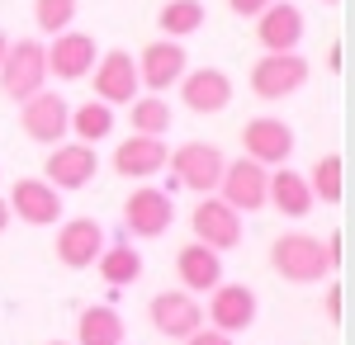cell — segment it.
<instances>
[{
	"label": "cell",
	"instance_id": "3957f363",
	"mask_svg": "<svg viewBox=\"0 0 355 345\" xmlns=\"http://www.w3.org/2000/svg\"><path fill=\"white\" fill-rule=\"evenodd\" d=\"M190 227H194V241L199 246H209V251H237L246 237V227H242V213L237 209H227L223 199H214V194H204L199 204H194L190 213Z\"/></svg>",
	"mask_w": 355,
	"mask_h": 345
},
{
	"label": "cell",
	"instance_id": "4dcf8cb0",
	"mask_svg": "<svg viewBox=\"0 0 355 345\" xmlns=\"http://www.w3.org/2000/svg\"><path fill=\"white\" fill-rule=\"evenodd\" d=\"M266 5H270V0H227V10H232V15H251V19H256Z\"/></svg>",
	"mask_w": 355,
	"mask_h": 345
},
{
	"label": "cell",
	"instance_id": "30bf717a",
	"mask_svg": "<svg viewBox=\"0 0 355 345\" xmlns=\"http://www.w3.org/2000/svg\"><path fill=\"white\" fill-rule=\"evenodd\" d=\"M43 175H48V185L57 194H67V189H85L95 175H100V157H95V147H85V142H57L48 161H43Z\"/></svg>",
	"mask_w": 355,
	"mask_h": 345
},
{
	"label": "cell",
	"instance_id": "d6a6232c",
	"mask_svg": "<svg viewBox=\"0 0 355 345\" xmlns=\"http://www.w3.org/2000/svg\"><path fill=\"white\" fill-rule=\"evenodd\" d=\"M5 227H10V204L0 199V232H5Z\"/></svg>",
	"mask_w": 355,
	"mask_h": 345
},
{
	"label": "cell",
	"instance_id": "4316f807",
	"mask_svg": "<svg viewBox=\"0 0 355 345\" xmlns=\"http://www.w3.org/2000/svg\"><path fill=\"white\" fill-rule=\"evenodd\" d=\"M128 123H133L137 137H166L171 123H175V114H171V105L162 95H142V100L128 105Z\"/></svg>",
	"mask_w": 355,
	"mask_h": 345
},
{
	"label": "cell",
	"instance_id": "6da1fadb",
	"mask_svg": "<svg viewBox=\"0 0 355 345\" xmlns=\"http://www.w3.org/2000/svg\"><path fill=\"white\" fill-rule=\"evenodd\" d=\"M270 269L289 284H322L331 274V256L327 241L308 237V232H284L270 246Z\"/></svg>",
	"mask_w": 355,
	"mask_h": 345
},
{
	"label": "cell",
	"instance_id": "44dd1931",
	"mask_svg": "<svg viewBox=\"0 0 355 345\" xmlns=\"http://www.w3.org/2000/svg\"><path fill=\"white\" fill-rule=\"evenodd\" d=\"M175 274H180V284L185 293H204V289H218L223 284V256L218 251H209V246H180V256H175Z\"/></svg>",
	"mask_w": 355,
	"mask_h": 345
},
{
	"label": "cell",
	"instance_id": "7c38bea8",
	"mask_svg": "<svg viewBox=\"0 0 355 345\" xmlns=\"http://www.w3.org/2000/svg\"><path fill=\"white\" fill-rule=\"evenodd\" d=\"M147 317H152V326L162 331L166 341H185V336H194V331L204 326V308H199L194 293L166 289V293H157V298L147 303Z\"/></svg>",
	"mask_w": 355,
	"mask_h": 345
},
{
	"label": "cell",
	"instance_id": "e0dca14e",
	"mask_svg": "<svg viewBox=\"0 0 355 345\" xmlns=\"http://www.w3.org/2000/svg\"><path fill=\"white\" fill-rule=\"evenodd\" d=\"M105 246H110V241H105V227H100L95 218H71V222H62V232H57V260L67 269H90L100 260Z\"/></svg>",
	"mask_w": 355,
	"mask_h": 345
},
{
	"label": "cell",
	"instance_id": "52a82bcc",
	"mask_svg": "<svg viewBox=\"0 0 355 345\" xmlns=\"http://www.w3.org/2000/svg\"><path fill=\"white\" fill-rule=\"evenodd\" d=\"M303 85H308V57L299 53H266L251 67V90L261 100H289Z\"/></svg>",
	"mask_w": 355,
	"mask_h": 345
},
{
	"label": "cell",
	"instance_id": "603a6c76",
	"mask_svg": "<svg viewBox=\"0 0 355 345\" xmlns=\"http://www.w3.org/2000/svg\"><path fill=\"white\" fill-rule=\"evenodd\" d=\"M123 317L105 308V303H95V308H85L81 317H76V345H123Z\"/></svg>",
	"mask_w": 355,
	"mask_h": 345
},
{
	"label": "cell",
	"instance_id": "7402d4cb",
	"mask_svg": "<svg viewBox=\"0 0 355 345\" xmlns=\"http://www.w3.org/2000/svg\"><path fill=\"white\" fill-rule=\"evenodd\" d=\"M266 204H275V213H284V218H308L313 213V189L299 170L279 166L270 175V185H266Z\"/></svg>",
	"mask_w": 355,
	"mask_h": 345
},
{
	"label": "cell",
	"instance_id": "5bb4252c",
	"mask_svg": "<svg viewBox=\"0 0 355 345\" xmlns=\"http://www.w3.org/2000/svg\"><path fill=\"white\" fill-rule=\"evenodd\" d=\"M10 218H19L28 227H53L57 218H62V194H57L48 180H38V175H24V180H15L10 189Z\"/></svg>",
	"mask_w": 355,
	"mask_h": 345
},
{
	"label": "cell",
	"instance_id": "cb8c5ba5",
	"mask_svg": "<svg viewBox=\"0 0 355 345\" xmlns=\"http://www.w3.org/2000/svg\"><path fill=\"white\" fill-rule=\"evenodd\" d=\"M67 133L85 142V147H95V142H105L114 133V105L105 100H85V105L71 109V118H67Z\"/></svg>",
	"mask_w": 355,
	"mask_h": 345
},
{
	"label": "cell",
	"instance_id": "83f0119b",
	"mask_svg": "<svg viewBox=\"0 0 355 345\" xmlns=\"http://www.w3.org/2000/svg\"><path fill=\"white\" fill-rule=\"evenodd\" d=\"M341 157L336 152H327V157L313 161V170L303 175L308 180V189H313V204H341V189H346V180H341Z\"/></svg>",
	"mask_w": 355,
	"mask_h": 345
},
{
	"label": "cell",
	"instance_id": "e575fe53",
	"mask_svg": "<svg viewBox=\"0 0 355 345\" xmlns=\"http://www.w3.org/2000/svg\"><path fill=\"white\" fill-rule=\"evenodd\" d=\"M48 345H71V341H48Z\"/></svg>",
	"mask_w": 355,
	"mask_h": 345
},
{
	"label": "cell",
	"instance_id": "f1b7e54d",
	"mask_svg": "<svg viewBox=\"0 0 355 345\" xmlns=\"http://www.w3.org/2000/svg\"><path fill=\"white\" fill-rule=\"evenodd\" d=\"M33 24L48 38L67 33V28L76 24V0H33Z\"/></svg>",
	"mask_w": 355,
	"mask_h": 345
},
{
	"label": "cell",
	"instance_id": "f546056e",
	"mask_svg": "<svg viewBox=\"0 0 355 345\" xmlns=\"http://www.w3.org/2000/svg\"><path fill=\"white\" fill-rule=\"evenodd\" d=\"M180 345H232V336H223V331H214V326H199V331L185 336Z\"/></svg>",
	"mask_w": 355,
	"mask_h": 345
},
{
	"label": "cell",
	"instance_id": "7a4b0ae2",
	"mask_svg": "<svg viewBox=\"0 0 355 345\" xmlns=\"http://www.w3.org/2000/svg\"><path fill=\"white\" fill-rule=\"evenodd\" d=\"M43 80H48V57H43L38 38H19V43L5 48V57H0V90H5V100L24 105L28 95L43 90Z\"/></svg>",
	"mask_w": 355,
	"mask_h": 345
},
{
	"label": "cell",
	"instance_id": "d6986e66",
	"mask_svg": "<svg viewBox=\"0 0 355 345\" xmlns=\"http://www.w3.org/2000/svg\"><path fill=\"white\" fill-rule=\"evenodd\" d=\"M209 321L223 336L246 331L256 321V289H246V284H218V289H209Z\"/></svg>",
	"mask_w": 355,
	"mask_h": 345
},
{
	"label": "cell",
	"instance_id": "8992f818",
	"mask_svg": "<svg viewBox=\"0 0 355 345\" xmlns=\"http://www.w3.org/2000/svg\"><path fill=\"white\" fill-rule=\"evenodd\" d=\"M266 185H270V170L251 157H237L223 166L218 199L237 213H256V209H266Z\"/></svg>",
	"mask_w": 355,
	"mask_h": 345
},
{
	"label": "cell",
	"instance_id": "836d02e7",
	"mask_svg": "<svg viewBox=\"0 0 355 345\" xmlns=\"http://www.w3.org/2000/svg\"><path fill=\"white\" fill-rule=\"evenodd\" d=\"M5 48H10V38H5V28H0V57H5Z\"/></svg>",
	"mask_w": 355,
	"mask_h": 345
},
{
	"label": "cell",
	"instance_id": "ac0fdd59",
	"mask_svg": "<svg viewBox=\"0 0 355 345\" xmlns=\"http://www.w3.org/2000/svg\"><path fill=\"white\" fill-rule=\"evenodd\" d=\"M180 100L190 114H223L232 105V76L218 71V67H199V71H185L180 76Z\"/></svg>",
	"mask_w": 355,
	"mask_h": 345
},
{
	"label": "cell",
	"instance_id": "4fadbf2b",
	"mask_svg": "<svg viewBox=\"0 0 355 345\" xmlns=\"http://www.w3.org/2000/svg\"><path fill=\"white\" fill-rule=\"evenodd\" d=\"M294 128L284 123V118H270V114H261V118H251L242 128V152L251 161H261L266 170L270 166H284V161L294 157Z\"/></svg>",
	"mask_w": 355,
	"mask_h": 345
},
{
	"label": "cell",
	"instance_id": "9a60e30c",
	"mask_svg": "<svg viewBox=\"0 0 355 345\" xmlns=\"http://www.w3.org/2000/svg\"><path fill=\"white\" fill-rule=\"evenodd\" d=\"M43 57H48V76L81 80V76H90V67L100 62V43H95L90 33L67 28V33H57V38H53V48H43Z\"/></svg>",
	"mask_w": 355,
	"mask_h": 345
},
{
	"label": "cell",
	"instance_id": "277c9868",
	"mask_svg": "<svg viewBox=\"0 0 355 345\" xmlns=\"http://www.w3.org/2000/svg\"><path fill=\"white\" fill-rule=\"evenodd\" d=\"M171 175H175V185H185V189H194L199 199L204 194H214L218 189V180H223V152L214 147V142H185V147H175L171 152Z\"/></svg>",
	"mask_w": 355,
	"mask_h": 345
},
{
	"label": "cell",
	"instance_id": "8fae6325",
	"mask_svg": "<svg viewBox=\"0 0 355 345\" xmlns=\"http://www.w3.org/2000/svg\"><path fill=\"white\" fill-rule=\"evenodd\" d=\"M67 118H71V105L57 95V90H38L19 105V128L24 137L43 142V147H57L67 137Z\"/></svg>",
	"mask_w": 355,
	"mask_h": 345
},
{
	"label": "cell",
	"instance_id": "5b68a950",
	"mask_svg": "<svg viewBox=\"0 0 355 345\" xmlns=\"http://www.w3.org/2000/svg\"><path fill=\"white\" fill-rule=\"evenodd\" d=\"M171 222H175V209H171V194L157 185H137L128 199H123V232L128 237H166L171 232Z\"/></svg>",
	"mask_w": 355,
	"mask_h": 345
},
{
	"label": "cell",
	"instance_id": "1f68e13d",
	"mask_svg": "<svg viewBox=\"0 0 355 345\" xmlns=\"http://www.w3.org/2000/svg\"><path fill=\"white\" fill-rule=\"evenodd\" d=\"M327 317L341 321V289H327Z\"/></svg>",
	"mask_w": 355,
	"mask_h": 345
},
{
	"label": "cell",
	"instance_id": "d4e9b609",
	"mask_svg": "<svg viewBox=\"0 0 355 345\" xmlns=\"http://www.w3.org/2000/svg\"><path fill=\"white\" fill-rule=\"evenodd\" d=\"M95 269H100V279H105V284L128 289V284H137V279H142V251H133L128 241L105 246V251H100V260H95Z\"/></svg>",
	"mask_w": 355,
	"mask_h": 345
},
{
	"label": "cell",
	"instance_id": "9c48e42d",
	"mask_svg": "<svg viewBox=\"0 0 355 345\" xmlns=\"http://www.w3.org/2000/svg\"><path fill=\"white\" fill-rule=\"evenodd\" d=\"M185 62H190V57L180 48V38H152V43L137 53V80L147 85V95H166L171 85H180V76L190 71Z\"/></svg>",
	"mask_w": 355,
	"mask_h": 345
},
{
	"label": "cell",
	"instance_id": "ba28073f",
	"mask_svg": "<svg viewBox=\"0 0 355 345\" xmlns=\"http://www.w3.org/2000/svg\"><path fill=\"white\" fill-rule=\"evenodd\" d=\"M90 85H95V100H105V105H128V100H137V90H142L137 57L128 48L100 53V62L90 67Z\"/></svg>",
	"mask_w": 355,
	"mask_h": 345
},
{
	"label": "cell",
	"instance_id": "484cf974",
	"mask_svg": "<svg viewBox=\"0 0 355 345\" xmlns=\"http://www.w3.org/2000/svg\"><path fill=\"white\" fill-rule=\"evenodd\" d=\"M157 24H162V38H190L209 24V15H204L199 0H166L157 10Z\"/></svg>",
	"mask_w": 355,
	"mask_h": 345
},
{
	"label": "cell",
	"instance_id": "ffe728a7",
	"mask_svg": "<svg viewBox=\"0 0 355 345\" xmlns=\"http://www.w3.org/2000/svg\"><path fill=\"white\" fill-rule=\"evenodd\" d=\"M166 142L162 137H123L119 147H114V175H123V180H152V175H162L166 166Z\"/></svg>",
	"mask_w": 355,
	"mask_h": 345
},
{
	"label": "cell",
	"instance_id": "d590c367",
	"mask_svg": "<svg viewBox=\"0 0 355 345\" xmlns=\"http://www.w3.org/2000/svg\"><path fill=\"white\" fill-rule=\"evenodd\" d=\"M322 5H341V0H322Z\"/></svg>",
	"mask_w": 355,
	"mask_h": 345
},
{
	"label": "cell",
	"instance_id": "2e32d148",
	"mask_svg": "<svg viewBox=\"0 0 355 345\" xmlns=\"http://www.w3.org/2000/svg\"><path fill=\"white\" fill-rule=\"evenodd\" d=\"M256 43L266 53H299L303 43V10L289 0H270L256 15Z\"/></svg>",
	"mask_w": 355,
	"mask_h": 345
}]
</instances>
